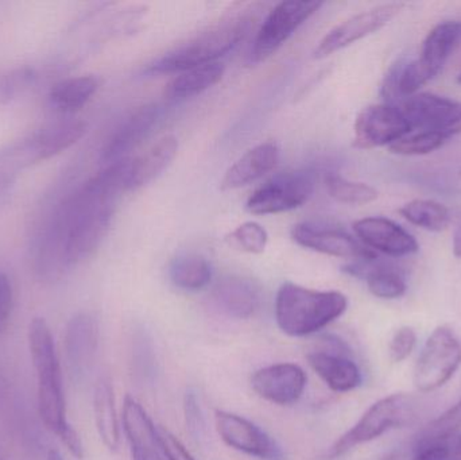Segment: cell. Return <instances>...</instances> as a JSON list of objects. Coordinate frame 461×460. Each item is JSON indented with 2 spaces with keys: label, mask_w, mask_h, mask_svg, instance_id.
I'll return each instance as SVG.
<instances>
[{
  "label": "cell",
  "mask_w": 461,
  "mask_h": 460,
  "mask_svg": "<svg viewBox=\"0 0 461 460\" xmlns=\"http://www.w3.org/2000/svg\"><path fill=\"white\" fill-rule=\"evenodd\" d=\"M314 191V177L309 172L276 176L258 188L247 200V211L254 215H276L300 208Z\"/></svg>",
  "instance_id": "cell-8"
},
{
  "label": "cell",
  "mask_w": 461,
  "mask_h": 460,
  "mask_svg": "<svg viewBox=\"0 0 461 460\" xmlns=\"http://www.w3.org/2000/svg\"><path fill=\"white\" fill-rule=\"evenodd\" d=\"M321 2H282L268 13L255 35L249 62L260 64L270 59L293 34L321 7Z\"/></svg>",
  "instance_id": "cell-7"
},
{
  "label": "cell",
  "mask_w": 461,
  "mask_h": 460,
  "mask_svg": "<svg viewBox=\"0 0 461 460\" xmlns=\"http://www.w3.org/2000/svg\"><path fill=\"white\" fill-rule=\"evenodd\" d=\"M416 345V331L411 327H401L400 329L395 331L392 340H390V358H392L393 362H397V364L405 361L413 353Z\"/></svg>",
  "instance_id": "cell-34"
},
{
  "label": "cell",
  "mask_w": 461,
  "mask_h": 460,
  "mask_svg": "<svg viewBox=\"0 0 461 460\" xmlns=\"http://www.w3.org/2000/svg\"><path fill=\"white\" fill-rule=\"evenodd\" d=\"M258 396L276 405H292L303 396L306 374L298 365L276 364L258 370L251 377Z\"/></svg>",
  "instance_id": "cell-15"
},
{
  "label": "cell",
  "mask_w": 461,
  "mask_h": 460,
  "mask_svg": "<svg viewBox=\"0 0 461 460\" xmlns=\"http://www.w3.org/2000/svg\"><path fill=\"white\" fill-rule=\"evenodd\" d=\"M292 238L297 245L336 258L363 261L376 258V253L340 229L300 223L293 227Z\"/></svg>",
  "instance_id": "cell-12"
},
{
  "label": "cell",
  "mask_w": 461,
  "mask_h": 460,
  "mask_svg": "<svg viewBox=\"0 0 461 460\" xmlns=\"http://www.w3.org/2000/svg\"><path fill=\"white\" fill-rule=\"evenodd\" d=\"M403 3H389L363 11L327 32L314 50L316 59H325L386 26L400 14Z\"/></svg>",
  "instance_id": "cell-9"
},
{
  "label": "cell",
  "mask_w": 461,
  "mask_h": 460,
  "mask_svg": "<svg viewBox=\"0 0 461 460\" xmlns=\"http://www.w3.org/2000/svg\"><path fill=\"white\" fill-rule=\"evenodd\" d=\"M216 429L233 450L262 460H285L281 446L262 428L235 413L216 410Z\"/></svg>",
  "instance_id": "cell-11"
},
{
  "label": "cell",
  "mask_w": 461,
  "mask_h": 460,
  "mask_svg": "<svg viewBox=\"0 0 461 460\" xmlns=\"http://www.w3.org/2000/svg\"><path fill=\"white\" fill-rule=\"evenodd\" d=\"M355 146L375 149L392 146L411 131V124L394 105L374 104L366 107L355 122Z\"/></svg>",
  "instance_id": "cell-10"
},
{
  "label": "cell",
  "mask_w": 461,
  "mask_h": 460,
  "mask_svg": "<svg viewBox=\"0 0 461 460\" xmlns=\"http://www.w3.org/2000/svg\"><path fill=\"white\" fill-rule=\"evenodd\" d=\"M344 270L354 277L365 280L371 293L378 299H400L408 291L402 270L392 262L381 261L378 257L354 261L347 265Z\"/></svg>",
  "instance_id": "cell-18"
},
{
  "label": "cell",
  "mask_w": 461,
  "mask_h": 460,
  "mask_svg": "<svg viewBox=\"0 0 461 460\" xmlns=\"http://www.w3.org/2000/svg\"><path fill=\"white\" fill-rule=\"evenodd\" d=\"M454 253L456 257H461V218L457 224L456 231L454 237Z\"/></svg>",
  "instance_id": "cell-38"
},
{
  "label": "cell",
  "mask_w": 461,
  "mask_h": 460,
  "mask_svg": "<svg viewBox=\"0 0 461 460\" xmlns=\"http://www.w3.org/2000/svg\"><path fill=\"white\" fill-rule=\"evenodd\" d=\"M123 429L131 446V454L145 460H161L158 428L154 426L142 405L127 396L123 404Z\"/></svg>",
  "instance_id": "cell-19"
},
{
  "label": "cell",
  "mask_w": 461,
  "mask_h": 460,
  "mask_svg": "<svg viewBox=\"0 0 461 460\" xmlns=\"http://www.w3.org/2000/svg\"><path fill=\"white\" fill-rule=\"evenodd\" d=\"M213 297L219 307L238 319H249L260 307L262 296L254 281L238 275H227L216 284Z\"/></svg>",
  "instance_id": "cell-23"
},
{
  "label": "cell",
  "mask_w": 461,
  "mask_h": 460,
  "mask_svg": "<svg viewBox=\"0 0 461 460\" xmlns=\"http://www.w3.org/2000/svg\"><path fill=\"white\" fill-rule=\"evenodd\" d=\"M325 186L328 194L336 202L343 204L362 205L374 202L378 197V192L373 186L365 183L348 180L338 173H330L325 177Z\"/></svg>",
  "instance_id": "cell-31"
},
{
  "label": "cell",
  "mask_w": 461,
  "mask_h": 460,
  "mask_svg": "<svg viewBox=\"0 0 461 460\" xmlns=\"http://www.w3.org/2000/svg\"><path fill=\"white\" fill-rule=\"evenodd\" d=\"M14 308V288L10 278L0 273V335L10 321Z\"/></svg>",
  "instance_id": "cell-37"
},
{
  "label": "cell",
  "mask_w": 461,
  "mask_h": 460,
  "mask_svg": "<svg viewBox=\"0 0 461 460\" xmlns=\"http://www.w3.org/2000/svg\"><path fill=\"white\" fill-rule=\"evenodd\" d=\"M308 362L330 391L347 393L362 385V372L347 354L314 351L309 354Z\"/></svg>",
  "instance_id": "cell-22"
},
{
  "label": "cell",
  "mask_w": 461,
  "mask_h": 460,
  "mask_svg": "<svg viewBox=\"0 0 461 460\" xmlns=\"http://www.w3.org/2000/svg\"><path fill=\"white\" fill-rule=\"evenodd\" d=\"M99 88V81L94 76H78L59 81L49 94L51 107L59 113H70L83 108Z\"/></svg>",
  "instance_id": "cell-27"
},
{
  "label": "cell",
  "mask_w": 461,
  "mask_h": 460,
  "mask_svg": "<svg viewBox=\"0 0 461 460\" xmlns=\"http://www.w3.org/2000/svg\"><path fill=\"white\" fill-rule=\"evenodd\" d=\"M408 460H461V432L446 435L420 432Z\"/></svg>",
  "instance_id": "cell-28"
},
{
  "label": "cell",
  "mask_w": 461,
  "mask_h": 460,
  "mask_svg": "<svg viewBox=\"0 0 461 460\" xmlns=\"http://www.w3.org/2000/svg\"><path fill=\"white\" fill-rule=\"evenodd\" d=\"M99 346V324L89 313L73 316L65 331V359L70 374L80 381L91 372Z\"/></svg>",
  "instance_id": "cell-14"
},
{
  "label": "cell",
  "mask_w": 461,
  "mask_h": 460,
  "mask_svg": "<svg viewBox=\"0 0 461 460\" xmlns=\"http://www.w3.org/2000/svg\"><path fill=\"white\" fill-rule=\"evenodd\" d=\"M30 356L37 377L38 410L43 426L56 435L65 447L77 459L83 458L84 448L77 431L68 420L64 381L56 342L48 321L34 318L27 329Z\"/></svg>",
  "instance_id": "cell-2"
},
{
  "label": "cell",
  "mask_w": 461,
  "mask_h": 460,
  "mask_svg": "<svg viewBox=\"0 0 461 460\" xmlns=\"http://www.w3.org/2000/svg\"><path fill=\"white\" fill-rule=\"evenodd\" d=\"M422 431L438 435L461 432V400L454 407L449 408L446 413H443L440 418L425 427Z\"/></svg>",
  "instance_id": "cell-35"
},
{
  "label": "cell",
  "mask_w": 461,
  "mask_h": 460,
  "mask_svg": "<svg viewBox=\"0 0 461 460\" xmlns=\"http://www.w3.org/2000/svg\"><path fill=\"white\" fill-rule=\"evenodd\" d=\"M454 132L452 130H447V131L427 130V131L403 137L402 140L393 143L389 149L392 153L400 154V156H424L446 145Z\"/></svg>",
  "instance_id": "cell-32"
},
{
  "label": "cell",
  "mask_w": 461,
  "mask_h": 460,
  "mask_svg": "<svg viewBox=\"0 0 461 460\" xmlns=\"http://www.w3.org/2000/svg\"><path fill=\"white\" fill-rule=\"evenodd\" d=\"M159 445L167 460H196L191 455L185 446L164 427L158 428Z\"/></svg>",
  "instance_id": "cell-36"
},
{
  "label": "cell",
  "mask_w": 461,
  "mask_h": 460,
  "mask_svg": "<svg viewBox=\"0 0 461 460\" xmlns=\"http://www.w3.org/2000/svg\"><path fill=\"white\" fill-rule=\"evenodd\" d=\"M457 83L461 84V73L457 76Z\"/></svg>",
  "instance_id": "cell-41"
},
{
  "label": "cell",
  "mask_w": 461,
  "mask_h": 460,
  "mask_svg": "<svg viewBox=\"0 0 461 460\" xmlns=\"http://www.w3.org/2000/svg\"><path fill=\"white\" fill-rule=\"evenodd\" d=\"M0 460H2V458H0Z\"/></svg>",
  "instance_id": "cell-42"
},
{
  "label": "cell",
  "mask_w": 461,
  "mask_h": 460,
  "mask_svg": "<svg viewBox=\"0 0 461 460\" xmlns=\"http://www.w3.org/2000/svg\"><path fill=\"white\" fill-rule=\"evenodd\" d=\"M355 234L366 248L394 258L411 256L419 251V243L413 235L390 219L373 216L354 223Z\"/></svg>",
  "instance_id": "cell-16"
},
{
  "label": "cell",
  "mask_w": 461,
  "mask_h": 460,
  "mask_svg": "<svg viewBox=\"0 0 461 460\" xmlns=\"http://www.w3.org/2000/svg\"><path fill=\"white\" fill-rule=\"evenodd\" d=\"M46 159L38 131L0 149V189L13 183L27 167Z\"/></svg>",
  "instance_id": "cell-24"
},
{
  "label": "cell",
  "mask_w": 461,
  "mask_h": 460,
  "mask_svg": "<svg viewBox=\"0 0 461 460\" xmlns=\"http://www.w3.org/2000/svg\"><path fill=\"white\" fill-rule=\"evenodd\" d=\"M46 460H65V459L62 458L61 453H59V451L53 450V448H51V450H49L48 455H46Z\"/></svg>",
  "instance_id": "cell-39"
},
{
  "label": "cell",
  "mask_w": 461,
  "mask_h": 460,
  "mask_svg": "<svg viewBox=\"0 0 461 460\" xmlns=\"http://www.w3.org/2000/svg\"><path fill=\"white\" fill-rule=\"evenodd\" d=\"M397 108L411 130L447 131L461 123V102L438 95L416 94L403 99Z\"/></svg>",
  "instance_id": "cell-13"
},
{
  "label": "cell",
  "mask_w": 461,
  "mask_h": 460,
  "mask_svg": "<svg viewBox=\"0 0 461 460\" xmlns=\"http://www.w3.org/2000/svg\"><path fill=\"white\" fill-rule=\"evenodd\" d=\"M279 161V148L274 142L260 143L249 149L232 167L221 180L223 191L243 188L267 175Z\"/></svg>",
  "instance_id": "cell-21"
},
{
  "label": "cell",
  "mask_w": 461,
  "mask_h": 460,
  "mask_svg": "<svg viewBox=\"0 0 461 460\" xmlns=\"http://www.w3.org/2000/svg\"><path fill=\"white\" fill-rule=\"evenodd\" d=\"M129 161L107 165L56 208L35 240L38 280L57 283L99 248L110 229L116 199L127 191Z\"/></svg>",
  "instance_id": "cell-1"
},
{
  "label": "cell",
  "mask_w": 461,
  "mask_h": 460,
  "mask_svg": "<svg viewBox=\"0 0 461 460\" xmlns=\"http://www.w3.org/2000/svg\"><path fill=\"white\" fill-rule=\"evenodd\" d=\"M461 365V342L449 327L440 326L428 338L414 367V386L430 393L449 383Z\"/></svg>",
  "instance_id": "cell-6"
},
{
  "label": "cell",
  "mask_w": 461,
  "mask_h": 460,
  "mask_svg": "<svg viewBox=\"0 0 461 460\" xmlns=\"http://www.w3.org/2000/svg\"><path fill=\"white\" fill-rule=\"evenodd\" d=\"M178 140L175 135H164L149 146L143 153L129 161L127 191L142 188L156 180L169 167L177 156Z\"/></svg>",
  "instance_id": "cell-20"
},
{
  "label": "cell",
  "mask_w": 461,
  "mask_h": 460,
  "mask_svg": "<svg viewBox=\"0 0 461 460\" xmlns=\"http://www.w3.org/2000/svg\"><path fill=\"white\" fill-rule=\"evenodd\" d=\"M132 460H145V459L140 458V456L132 455Z\"/></svg>",
  "instance_id": "cell-40"
},
{
  "label": "cell",
  "mask_w": 461,
  "mask_h": 460,
  "mask_svg": "<svg viewBox=\"0 0 461 460\" xmlns=\"http://www.w3.org/2000/svg\"><path fill=\"white\" fill-rule=\"evenodd\" d=\"M400 213L406 221L427 231H444L451 223L448 208L435 200H413L403 205Z\"/></svg>",
  "instance_id": "cell-30"
},
{
  "label": "cell",
  "mask_w": 461,
  "mask_h": 460,
  "mask_svg": "<svg viewBox=\"0 0 461 460\" xmlns=\"http://www.w3.org/2000/svg\"><path fill=\"white\" fill-rule=\"evenodd\" d=\"M348 300L338 291H314L285 283L276 299V324L293 338L308 337L344 315Z\"/></svg>",
  "instance_id": "cell-3"
},
{
  "label": "cell",
  "mask_w": 461,
  "mask_h": 460,
  "mask_svg": "<svg viewBox=\"0 0 461 460\" xmlns=\"http://www.w3.org/2000/svg\"><path fill=\"white\" fill-rule=\"evenodd\" d=\"M254 21V11L226 19L165 54L151 65L149 72L180 73L200 65L218 62V59L229 53L246 38Z\"/></svg>",
  "instance_id": "cell-4"
},
{
  "label": "cell",
  "mask_w": 461,
  "mask_h": 460,
  "mask_svg": "<svg viewBox=\"0 0 461 460\" xmlns=\"http://www.w3.org/2000/svg\"><path fill=\"white\" fill-rule=\"evenodd\" d=\"M227 242L243 253L262 254L267 246L268 234L265 227L257 221H246L230 232Z\"/></svg>",
  "instance_id": "cell-33"
},
{
  "label": "cell",
  "mask_w": 461,
  "mask_h": 460,
  "mask_svg": "<svg viewBox=\"0 0 461 460\" xmlns=\"http://www.w3.org/2000/svg\"><path fill=\"white\" fill-rule=\"evenodd\" d=\"M94 413L96 429L105 447L116 451L121 443L118 413L115 407V393L110 378L103 377L97 381L94 393Z\"/></svg>",
  "instance_id": "cell-25"
},
{
  "label": "cell",
  "mask_w": 461,
  "mask_h": 460,
  "mask_svg": "<svg viewBox=\"0 0 461 460\" xmlns=\"http://www.w3.org/2000/svg\"><path fill=\"white\" fill-rule=\"evenodd\" d=\"M169 273L172 283L184 291H200L212 280L210 262L197 254H185L176 258Z\"/></svg>",
  "instance_id": "cell-29"
},
{
  "label": "cell",
  "mask_w": 461,
  "mask_h": 460,
  "mask_svg": "<svg viewBox=\"0 0 461 460\" xmlns=\"http://www.w3.org/2000/svg\"><path fill=\"white\" fill-rule=\"evenodd\" d=\"M417 400L411 394L395 393L371 405L351 429L336 440L327 456L340 458L357 446L378 439L392 429L413 423L417 418Z\"/></svg>",
  "instance_id": "cell-5"
},
{
  "label": "cell",
  "mask_w": 461,
  "mask_h": 460,
  "mask_svg": "<svg viewBox=\"0 0 461 460\" xmlns=\"http://www.w3.org/2000/svg\"><path fill=\"white\" fill-rule=\"evenodd\" d=\"M221 62L200 65L177 73L165 88V96L169 100H185L208 91L219 83L224 76Z\"/></svg>",
  "instance_id": "cell-26"
},
{
  "label": "cell",
  "mask_w": 461,
  "mask_h": 460,
  "mask_svg": "<svg viewBox=\"0 0 461 460\" xmlns=\"http://www.w3.org/2000/svg\"><path fill=\"white\" fill-rule=\"evenodd\" d=\"M158 116L156 104L143 105L122 122L113 131L102 150L103 164L111 165L126 159V154L131 151L150 131Z\"/></svg>",
  "instance_id": "cell-17"
}]
</instances>
